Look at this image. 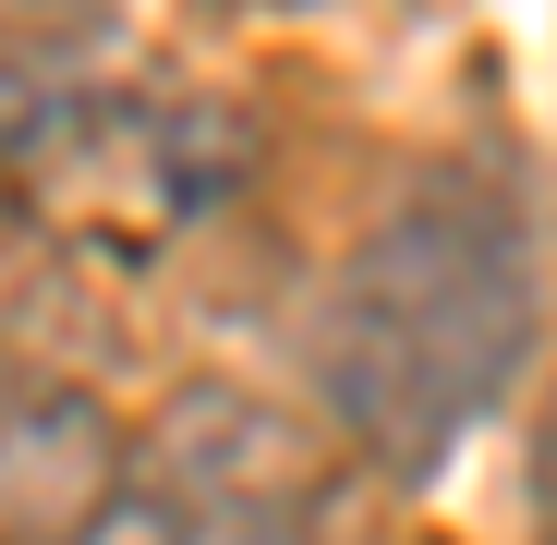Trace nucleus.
<instances>
[{"label": "nucleus", "mask_w": 557, "mask_h": 545, "mask_svg": "<svg viewBox=\"0 0 557 545\" xmlns=\"http://www.w3.org/2000/svg\"><path fill=\"white\" fill-rule=\"evenodd\" d=\"M134 485L122 412L49 351L0 339V545H85Z\"/></svg>", "instance_id": "obj_4"}, {"label": "nucleus", "mask_w": 557, "mask_h": 545, "mask_svg": "<svg viewBox=\"0 0 557 545\" xmlns=\"http://www.w3.org/2000/svg\"><path fill=\"white\" fill-rule=\"evenodd\" d=\"M545 327V243L497 170H412L315 292L327 424L376 473H436Z\"/></svg>", "instance_id": "obj_1"}, {"label": "nucleus", "mask_w": 557, "mask_h": 545, "mask_svg": "<svg viewBox=\"0 0 557 545\" xmlns=\"http://www.w3.org/2000/svg\"><path fill=\"white\" fill-rule=\"evenodd\" d=\"M25 110H37L25 85H0V158H13V134H25Z\"/></svg>", "instance_id": "obj_6"}, {"label": "nucleus", "mask_w": 557, "mask_h": 545, "mask_svg": "<svg viewBox=\"0 0 557 545\" xmlns=\"http://www.w3.org/2000/svg\"><path fill=\"white\" fill-rule=\"evenodd\" d=\"M85 545H327V436L243 376L170 388Z\"/></svg>", "instance_id": "obj_2"}, {"label": "nucleus", "mask_w": 557, "mask_h": 545, "mask_svg": "<svg viewBox=\"0 0 557 545\" xmlns=\"http://www.w3.org/2000/svg\"><path fill=\"white\" fill-rule=\"evenodd\" d=\"M134 0H0V61H73L98 49Z\"/></svg>", "instance_id": "obj_5"}, {"label": "nucleus", "mask_w": 557, "mask_h": 545, "mask_svg": "<svg viewBox=\"0 0 557 545\" xmlns=\"http://www.w3.org/2000/svg\"><path fill=\"white\" fill-rule=\"evenodd\" d=\"M0 170L37 207V231L85 243V255H158L231 182L219 134L182 98H146V85H61V98H37Z\"/></svg>", "instance_id": "obj_3"}]
</instances>
